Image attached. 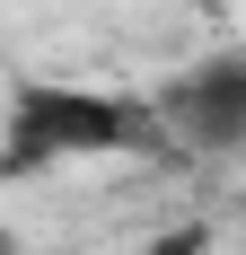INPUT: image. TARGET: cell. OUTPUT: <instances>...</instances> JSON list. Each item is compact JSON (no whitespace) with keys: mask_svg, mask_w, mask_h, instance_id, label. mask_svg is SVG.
<instances>
[{"mask_svg":"<svg viewBox=\"0 0 246 255\" xmlns=\"http://www.w3.org/2000/svg\"><path fill=\"white\" fill-rule=\"evenodd\" d=\"M176 150L149 97L79 88V79H18L0 115V176L71 167V158H158Z\"/></svg>","mask_w":246,"mask_h":255,"instance_id":"obj_1","label":"cell"},{"mask_svg":"<svg viewBox=\"0 0 246 255\" xmlns=\"http://www.w3.org/2000/svg\"><path fill=\"white\" fill-rule=\"evenodd\" d=\"M149 106H158V124H167L176 150L238 158V150H246V53L194 62L185 79H167V97H149Z\"/></svg>","mask_w":246,"mask_h":255,"instance_id":"obj_2","label":"cell"},{"mask_svg":"<svg viewBox=\"0 0 246 255\" xmlns=\"http://www.w3.org/2000/svg\"><path fill=\"white\" fill-rule=\"evenodd\" d=\"M132 255H211V229H202V220H176V229H158V238H141Z\"/></svg>","mask_w":246,"mask_h":255,"instance_id":"obj_3","label":"cell"}]
</instances>
